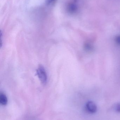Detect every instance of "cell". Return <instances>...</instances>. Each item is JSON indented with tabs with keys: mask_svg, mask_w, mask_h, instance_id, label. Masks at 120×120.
<instances>
[{
	"mask_svg": "<svg viewBox=\"0 0 120 120\" xmlns=\"http://www.w3.org/2000/svg\"><path fill=\"white\" fill-rule=\"evenodd\" d=\"M86 111L89 113H94L97 111V106L94 102L89 101L86 104L85 108Z\"/></svg>",
	"mask_w": 120,
	"mask_h": 120,
	"instance_id": "3",
	"label": "cell"
},
{
	"mask_svg": "<svg viewBox=\"0 0 120 120\" xmlns=\"http://www.w3.org/2000/svg\"><path fill=\"white\" fill-rule=\"evenodd\" d=\"M56 0H46V3L48 5L51 4L55 1Z\"/></svg>",
	"mask_w": 120,
	"mask_h": 120,
	"instance_id": "8",
	"label": "cell"
},
{
	"mask_svg": "<svg viewBox=\"0 0 120 120\" xmlns=\"http://www.w3.org/2000/svg\"><path fill=\"white\" fill-rule=\"evenodd\" d=\"M0 103L3 105H6L8 103V99L5 94L1 93L0 94Z\"/></svg>",
	"mask_w": 120,
	"mask_h": 120,
	"instance_id": "4",
	"label": "cell"
},
{
	"mask_svg": "<svg viewBox=\"0 0 120 120\" xmlns=\"http://www.w3.org/2000/svg\"><path fill=\"white\" fill-rule=\"evenodd\" d=\"M115 41L117 43L120 45V35L116 37L115 38Z\"/></svg>",
	"mask_w": 120,
	"mask_h": 120,
	"instance_id": "7",
	"label": "cell"
},
{
	"mask_svg": "<svg viewBox=\"0 0 120 120\" xmlns=\"http://www.w3.org/2000/svg\"><path fill=\"white\" fill-rule=\"evenodd\" d=\"M85 47V49L87 50H91L92 49V46L89 44H86Z\"/></svg>",
	"mask_w": 120,
	"mask_h": 120,
	"instance_id": "6",
	"label": "cell"
},
{
	"mask_svg": "<svg viewBox=\"0 0 120 120\" xmlns=\"http://www.w3.org/2000/svg\"><path fill=\"white\" fill-rule=\"evenodd\" d=\"M77 0H74L72 2L68 4L66 6V10L70 14H74L77 12L78 10V6L77 4Z\"/></svg>",
	"mask_w": 120,
	"mask_h": 120,
	"instance_id": "2",
	"label": "cell"
},
{
	"mask_svg": "<svg viewBox=\"0 0 120 120\" xmlns=\"http://www.w3.org/2000/svg\"><path fill=\"white\" fill-rule=\"evenodd\" d=\"M114 109L117 112H120V103H118L115 104L114 106Z\"/></svg>",
	"mask_w": 120,
	"mask_h": 120,
	"instance_id": "5",
	"label": "cell"
},
{
	"mask_svg": "<svg viewBox=\"0 0 120 120\" xmlns=\"http://www.w3.org/2000/svg\"><path fill=\"white\" fill-rule=\"evenodd\" d=\"M37 73L41 82L43 84L46 85L47 82L48 77L47 73L43 66L42 65L39 66L37 70Z\"/></svg>",
	"mask_w": 120,
	"mask_h": 120,
	"instance_id": "1",
	"label": "cell"
}]
</instances>
